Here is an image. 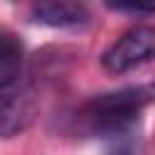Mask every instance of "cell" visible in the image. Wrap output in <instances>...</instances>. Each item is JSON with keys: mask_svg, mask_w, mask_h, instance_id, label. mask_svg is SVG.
Returning <instances> with one entry per match:
<instances>
[{"mask_svg": "<svg viewBox=\"0 0 155 155\" xmlns=\"http://www.w3.org/2000/svg\"><path fill=\"white\" fill-rule=\"evenodd\" d=\"M148 102H150V92L145 87H124V90L87 99L85 104L78 107L70 121L78 133L114 138V136L133 131Z\"/></svg>", "mask_w": 155, "mask_h": 155, "instance_id": "obj_1", "label": "cell"}, {"mask_svg": "<svg viewBox=\"0 0 155 155\" xmlns=\"http://www.w3.org/2000/svg\"><path fill=\"white\" fill-rule=\"evenodd\" d=\"M155 58V27L140 24L121 34L104 53H102V65L109 73H128L143 63Z\"/></svg>", "mask_w": 155, "mask_h": 155, "instance_id": "obj_2", "label": "cell"}, {"mask_svg": "<svg viewBox=\"0 0 155 155\" xmlns=\"http://www.w3.org/2000/svg\"><path fill=\"white\" fill-rule=\"evenodd\" d=\"M31 17L39 24L58 27V29H78L90 22V12L80 2L70 0H44L31 7Z\"/></svg>", "mask_w": 155, "mask_h": 155, "instance_id": "obj_3", "label": "cell"}, {"mask_svg": "<svg viewBox=\"0 0 155 155\" xmlns=\"http://www.w3.org/2000/svg\"><path fill=\"white\" fill-rule=\"evenodd\" d=\"M22 63L24 51L19 39L10 31H0V94H10L22 87Z\"/></svg>", "mask_w": 155, "mask_h": 155, "instance_id": "obj_4", "label": "cell"}, {"mask_svg": "<svg viewBox=\"0 0 155 155\" xmlns=\"http://www.w3.org/2000/svg\"><path fill=\"white\" fill-rule=\"evenodd\" d=\"M104 155H140V143L133 136V131H128V133L109 138V145H107Z\"/></svg>", "mask_w": 155, "mask_h": 155, "instance_id": "obj_5", "label": "cell"}, {"mask_svg": "<svg viewBox=\"0 0 155 155\" xmlns=\"http://www.w3.org/2000/svg\"><path fill=\"white\" fill-rule=\"evenodd\" d=\"M107 7L131 15H155V2H107Z\"/></svg>", "mask_w": 155, "mask_h": 155, "instance_id": "obj_6", "label": "cell"}]
</instances>
